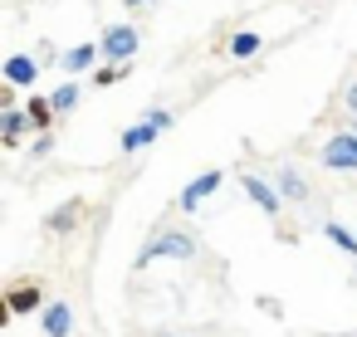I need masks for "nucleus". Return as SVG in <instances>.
Returning <instances> with one entry per match:
<instances>
[{
    "label": "nucleus",
    "instance_id": "1",
    "mask_svg": "<svg viewBox=\"0 0 357 337\" xmlns=\"http://www.w3.org/2000/svg\"><path fill=\"white\" fill-rule=\"evenodd\" d=\"M152 259H196V240L181 235V230H167V235H157V240L137 254V269H147Z\"/></svg>",
    "mask_w": 357,
    "mask_h": 337
},
{
    "label": "nucleus",
    "instance_id": "2",
    "mask_svg": "<svg viewBox=\"0 0 357 337\" xmlns=\"http://www.w3.org/2000/svg\"><path fill=\"white\" fill-rule=\"evenodd\" d=\"M318 162H323L328 171H357V132H337V137H328L323 152H318Z\"/></svg>",
    "mask_w": 357,
    "mask_h": 337
},
{
    "label": "nucleus",
    "instance_id": "3",
    "mask_svg": "<svg viewBox=\"0 0 357 337\" xmlns=\"http://www.w3.org/2000/svg\"><path fill=\"white\" fill-rule=\"evenodd\" d=\"M113 64H128L132 54H137V30L132 25H113V30H103V45H98Z\"/></svg>",
    "mask_w": 357,
    "mask_h": 337
},
{
    "label": "nucleus",
    "instance_id": "4",
    "mask_svg": "<svg viewBox=\"0 0 357 337\" xmlns=\"http://www.w3.org/2000/svg\"><path fill=\"white\" fill-rule=\"evenodd\" d=\"M240 186H245V196H250V201H255V205H259L269 220L284 210V196H279V186H269L264 176H240Z\"/></svg>",
    "mask_w": 357,
    "mask_h": 337
},
{
    "label": "nucleus",
    "instance_id": "5",
    "mask_svg": "<svg viewBox=\"0 0 357 337\" xmlns=\"http://www.w3.org/2000/svg\"><path fill=\"white\" fill-rule=\"evenodd\" d=\"M40 332H45V337H69V332H74V308H69V303H45Z\"/></svg>",
    "mask_w": 357,
    "mask_h": 337
},
{
    "label": "nucleus",
    "instance_id": "6",
    "mask_svg": "<svg viewBox=\"0 0 357 337\" xmlns=\"http://www.w3.org/2000/svg\"><path fill=\"white\" fill-rule=\"evenodd\" d=\"M220 181H225V171H206V176H196V181L181 191V201H176V205H181V210H196L206 196H215V186H220Z\"/></svg>",
    "mask_w": 357,
    "mask_h": 337
},
{
    "label": "nucleus",
    "instance_id": "7",
    "mask_svg": "<svg viewBox=\"0 0 357 337\" xmlns=\"http://www.w3.org/2000/svg\"><path fill=\"white\" fill-rule=\"evenodd\" d=\"M35 79H40V69H35L30 54H10V59H6V84H10V88H30Z\"/></svg>",
    "mask_w": 357,
    "mask_h": 337
},
{
    "label": "nucleus",
    "instance_id": "8",
    "mask_svg": "<svg viewBox=\"0 0 357 337\" xmlns=\"http://www.w3.org/2000/svg\"><path fill=\"white\" fill-rule=\"evenodd\" d=\"M40 308V283H20V288H10L6 293V313L15 318V313H35Z\"/></svg>",
    "mask_w": 357,
    "mask_h": 337
},
{
    "label": "nucleus",
    "instance_id": "9",
    "mask_svg": "<svg viewBox=\"0 0 357 337\" xmlns=\"http://www.w3.org/2000/svg\"><path fill=\"white\" fill-rule=\"evenodd\" d=\"M93 59H98V49H93V45H79V49H64V54H59V69L74 79V74H84Z\"/></svg>",
    "mask_w": 357,
    "mask_h": 337
},
{
    "label": "nucleus",
    "instance_id": "10",
    "mask_svg": "<svg viewBox=\"0 0 357 337\" xmlns=\"http://www.w3.org/2000/svg\"><path fill=\"white\" fill-rule=\"evenodd\" d=\"M74 220H84V201H64L45 225H50V235H64V230H74Z\"/></svg>",
    "mask_w": 357,
    "mask_h": 337
},
{
    "label": "nucleus",
    "instance_id": "11",
    "mask_svg": "<svg viewBox=\"0 0 357 337\" xmlns=\"http://www.w3.org/2000/svg\"><path fill=\"white\" fill-rule=\"evenodd\" d=\"M279 196H284V201H298V205L308 201V186H303V176H298L294 166H279Z\"/></svg>",
    "mask_w": 357,
    "mask_h": 337
},
{
    "label": "nucleus",
    "instance_id": "12",
    "mask_svg": "<svg viewBox=\"0 0 357 337\" xmlns=\"http://www.w3.org/2000/svg\"><path fill=\"white\" fill-rule=\"evenodd\" d=\"M25 127H35V123H30V113H15V108H6V118H0L6 147H20V132H25Z\"/></svg>",
    "mask_w": 357,
    "mask_h": 337
},
{
    "label": "nucleus",
    "instance_id": "13",
    "mask_svg": "<svg viewBox=\"0 0 357 337\" xmlns=\"http://www.w3.org/2000/svg\"><path fill=\"white\" fill-rule=\"evenodd\" d=\"M25 113H30V123H35V132H50V123H54V103H50L45 93H35V98L25 103Z\"/></svg>",
    "mask_w": 357,
    "mask_h": 337
},
{
    "label": "nucleus",
    "instance_id": "14",
    "mask_svg": "<svg viewBox=\"0 0 357 337\" xmlns=\"http://www.w3.org/2000/svg\"><path fill=\"white\" fill-rule=\"evenodd\" d=\"M152 142H157V127H152V123H137V127L123 132V152H142V147H152Z\"/></svg>",
    "mask_w": 357,
    "mask_h": 337
},
{
    "label": "nucleus",
    "instance_id": "15",
    "mask_svg": "<svg viewBox=\"0 0 357 337\" xmlns=\"http://www.w3.org/2000/svg\"><path fill=\"white\" fill-rule=\"evenodd\" d=\"M323 235H328L347 259H357V230H347V225H323Z\"/></svg>",
    "mask_w": 357,
    "mask_h": 337
},
{
    "label": "nucleus",
    "instance_id": "16",
    "mask_svg": "<svg viewBox=\"0 0 357 337\" xmlns=\"http://www.w3.org/2000/svg\"><path fill=\"white\" fill-rule=\"evenodd\" d=\"M230 54H235V59H250V54H259V35H255V30H240V35L230 40Z\"/></svg>",
    "mask_w": 357,
    "mask_h": 337
},
{
    "label": "nucleus",
    "instance_id": "17",
    "mask_svg": "<svg viewBox=\"0 0 357 337\" xmlns=\"http://www.w3.org/2000/svg\"><path fill=\"white\" fill-rule=\"evenodd\" d=\"M50 103H54V113H69L74 103H79V84L69 79V84H59L54 93H50Z\"/></svg>",
    "mask_w": 357,
    "mask_h": 337
},
{
    "label": "nucleus",
    "instance_id": "18",
    "mask_svg": "<svg viewBox=\"0 0 357 337\" xmlns=\"http://www.w3.org/2000/svg\"><path fill=\"white\" fill-rule=\"evenodd\" d=\"M123 74H128L123 64H113V69H98V88H108V84H113V79H123Z\"/></svg>",
    "mask_w": 357,
    "mask_h": 337
},
{
    "label": "nucleus",
    "instance_id": "19",
    "mask_svg": "<svg viewBox=\"0 0 357 337\" xmlns=\"http://www.w3.org/2000/svg\"><path fill=\"white\" fill-rule=\"evenodd\" d=\"M147 123H152L157 132H167V127H172V113H147Z\"/></svg>",
    "mask_w": 357,
    "mask_h": 337
},
{
    "label": "nucleus",
    "instance_id": "20",
    "mask_svg": "<svg viewBox=\"0 0 357 337\" xmlns=\"http://www.w3.org/2000/svg\"><path fill=\"white\" fill-rule=\"evenodd\" d=\"M347 113L357 118V84H347Z\"/></svg>",
    "mask_w": 357,
    "mask_h": 337
},
{
    "label": "nucleus",
    "instance_id": "21",
    "mask_svg": "<svg viewBox=\"0 0 357 337\" xmlns=\"http://www.w3.org/2000/svg\"><path fill=\"white\" fill-rule=\"evenodd\" d=\"M123 6H147V0H123Z\"/></svg>",
    "mask_w": 357,
    "mask_h": 337
},
{
    "label": "nucleus",
    "instance_id": "22",
    "mask_svg": "<svg viewBox=\"0 0 357 337\" xmlns=\"http://www.w3.org/2000/svg\"><path fill=\"white\" fill-rule=\"evenodd\" d=\"M157 337H181V332H157Z\"/></svg>",
    "mask_w": 357,
    "mask_h": 337
}]
</instances>
